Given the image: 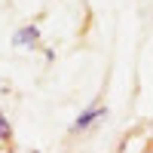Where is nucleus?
I'll return each mask as SVG.
<instances>
[{
	"label": "nucleus",
	"instance_id": "1",
	"mask_svg": "<svg viewBox=\"0 0 153 153\" xmlns=\"http://www.w3.org/2000/svg\"><path fill=\"white\" fill-rule=\"evenodd\" d=\"M104 117H107V107H101V104H89L80 117L71 123V132H74V135H76V132H86V129H92V126H95L98 120H104Z\"/></svg>",
	"mask_w": 153,
	"mask_h": 153
},
{
	"label": "nucleus",
	"instance_id": "2",
	"mask_svg": "<svg viewBox=\"0 0 153 153\" xmlns=\"http://www.w3.org/2000/svg\"><path fill=\"white\" fill-rule=\"evenodd\" d=\"M37 43H40V28L37 25H22L12 34V46H19V49H28V46H37Z\"/></svg>",
	"mask_w": 153,
	"mask_h": 153
},
{
	"label": "nucleus",
	"instance_id": "3",
	"mask_svg": "<svg viewBox=\"0 0 153 153\" xmlns=\"http://www.w3.org/2000/svg\"><path fill=\"white\" fill-rule=\"evenodd\" d=\"M9 141H12V126L6 120V113L0 110V144H9Z\"/></svg>",
	"mask_w": 153,
	"mask_h": 153
},
{
	"label": "nucleus",
	"instance_id": "4",
	"mask_svg": "<svg viewBox=\"0 0 153 153\" xmlns=\"http://www.w3.org/2000/svg\"><path fill=\"white\" fill-rule=\"evenodd\" d=\"M144 153H153V147H147V150H144Z\"/></svg>",
	"mask_w": 153,
	"mask_h": 153
},
{
	"label": "nucleus",
	"instance_id": "5",
	"mask_svg": "<svg viewBox=\"0 0 153 153\" xmlns=\"http://www.w3.org/2000/svg\"><path fill=\"white\" fill-rule=\"evenodd\" d=\"M150 147H153V138H150Z\"/></svg>",
	"mask_w": 153,
	"mask_h": 153
}]
</instances>
